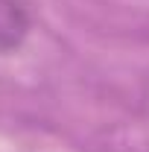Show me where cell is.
Listing matches in <instances>:
<instances>
[{
  "instance_id": "1",
  "label": "cell",
  "mask_w": 149,
  "mask_h": 152,
  "mask_svg": "<svg viewBox=\"0 0 149 152\" xmlns=\"http://www.w3.org/2000/svg\"><path fill=\"white\" fill-rule=\"evenodd\" d=\"M26 35V15L15 0H0V50L18 47Z\"/></svg>"
}]
</instances>
